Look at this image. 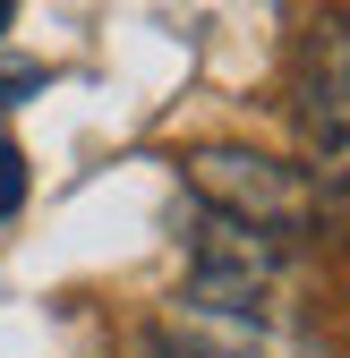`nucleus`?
Listing matches in <instances>:
<instances>
[{"label": "nucleus", "mask_w": 350, "mask_h": 358, "mask_svg": "<svg viewBox=\"0 0 350 358\" xmlns=\"http://www.w3.org/2000/svg\"><path fill=\"white\" fill-rule=\"evenodd\" d=\"M290 120L308 145L316 196L350 205V17H316L290 69Z\"/></svg>", "instance_id": "nucleus-1"}, {"label": "nucleus", "mask_w": 350, "mask_h": 358, "mask_svg": "<svg viewBox=\"0 0 350 358\" xmlns=\"http://www.w3.org/2000/svg\"><path fill=\"white\" fill-rule=\"evenodd\" d=\"M180 171L205 196V213H231V222H248V231H265V239H299L316 222V179L299 162L256 154V145H197Z\"/></svg>", "instance_id": "nucleus-2"}, {"label": "nucleus", "mask_w": 350, "mask_h": 358, "mask_svg": "<svg viewBox=\"0 0 350 358\" xmlns=\"http://www.w3.org/2000/svg\"><path fill=\"white\" fill-rule=\"evenodd\" d=\"M274 264H282V239L248 231L231 213H205V231L188 248V299L214 307V316H248V307L274 290Z\"/></svg>", "instance_id": "nucleus-3"}, {"label": "nucleus", "mask_w": 350, "mask_h": 358, "mask_svg": "<svg viewBox=\"0 0 350 358\" xmlns=\"http://www.w3.org/2000/svg\"><path fill=\"white\" fill-rule=\"evenodd\" d=\"M18 205H26V154H18L9 137H0V222H9Z\"/></svg>", "instance_id": "nucleus-4"}, {"label": "nucleus", "mask_w": 350, "mask_h": 358, "mask_svg": "<svg viewBox=\"0 0 350 358\" xmlns=\"http://www.w3.org/2000/svg\"><path fill=\"white\" fill-rule=\"evenodd\" d=\"M34 85H43L34 69H18V77H0V103H26V94H34Z\"/></svg>", "instance_id": "nucleus-5"}, {"label": "nucleus", "mask_w": 350, "mask_h": 358, "mask_svg": "<svg viewBox=\"0 0 350 358\" xmlns=\"http://www.w3.org/2000/svg\"><path fill=\"white\" fill-rule=\"evenodd\" d=\"M9 17H18V0H0V34H9Z\"/></svg>", "instance_id": "nucleus-6"}]
</instances>
